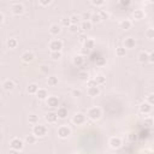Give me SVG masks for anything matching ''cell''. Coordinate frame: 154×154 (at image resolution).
Masks as SVG:
<instances>
[{
    "label": "cell",
    "mask_w": 154,
    "mask_h": 154,
    "mask_svg": "<svg viewBox=\"0 0 154 154\" xmlns=\"http://www.w3.org/2000/svg\"><path fill=\"white\" fill-rule=\"evenodd\" d=\"M1 87L4 90L6 91H13L14 88H16V83L12 81V79H5L2 83H1Z\"/></svg>",
    "instance_id": "obj_13"
},
{
    "label": "cell",
    "mask_w": 154,
    "mask_h": 154,
    "mask_svg": "<svg viewBox=\"0 0 154 154\" xmlns=\"http://www.w3.org/2000/svg\"><path fill=\"white\" fill-rule=\"evenodd\" d=\"M85 116H87V118L90 119L91 122H97V120L101 119V117H102V109H101V107H99V106H93V107L88 108Z\"/></svg>",
    "instance_id": "obj_1"
},
{
    "label": "cell",
    "mask_w": 154,
    "mask_h": 154,
    "mask_svg": "<svg viewBox=\"0 0 154 154\" xmlns=\"http://www.w3.org/2000/svg\"><path fill=\"white\" fill-rule=\"evenodd\" d=\"M70 20H71V24H79L81 17L78 14H72V16H70Z\"/></svg>",
    "instance_id": "obj_40"
},
{
    "label": "cell",
    "mask_w": 154,
    "mask_h": 154,
    "mask_svg": "<svg viewBox=\"0 0 154 154\" xmlns=\"http://www.w3.org/2000/svg\"><path fill=\"white\" fill-rule=\"evenodd\" d=\"M83 45V48H84V52H89V51H91L94 47H95V41H94V38H90V37H87L85 38V41L82 43Z\"/></svg>",
    "instance_id": "obj_15"
},
{
    "label": "cell",
    "mask_w": 154,
    "mask_h": 154,
    "mask_svg": "<svg viewBox=\"0 0 154 154\" xmlns=\"http://www.w3.org/2000/svg\"><path fill=\"white\" fill-rule=\"evenodd\" d=\"M71 122H72V124H75V125H77V126H82V125H84L85 122H87V116H85V113H83V112H77V113H75V114L72 116Z\"/></svg>",
    "instance_id": "obj_5"
},
{
    "label": "cell",
    "mask_w": 154,
    "mask_h": 154,
    "mask_svg": "<svg viewBox=\"0 0 154 154\" xmlns=\"http://www.w3.org/2000/svg\"><path fill=\"white\" fill-rule=\"evenodd\" d=\"M96 84H95V82H94V79L93 78H89L88 81H87V87L89 88V87H95Z\"/></svg>",
    "instance_id": "obj_49"
},
{
    "label": "cell",
    "mask_w": 154,
    "mask_h": 154,
    "mask_svg": "<svg viewBox=\"0 0 154 154\" xmlns=\"http://www.w3.org/2000/svg\"><path fill=\"white\" fill-rule=\"evenodd\" d=\"M67 30H69L71 34H77V32L79 31V26H78V24H71V25L67 28Z\"/></svg>",
    "instance_id": "obj_39"
},
{
    "label": "cell",
    "mask_w": 154,
    "mask_h": 154,
    "mask_svg": "<svg viewBox=\"0 0 154 154\" xmlns=\"http://www.w3.org/2000/svg\"><path fill=\"white\" fill-rule=\"evenodd\" d=\"M70 154H81L79 152H72V153H70Z\"/></svg>",
    "instance_id": "obj_53"
},
{
    "label": "cell",
    "mask_w": 154,
    "mask_h": 154,
    "mask_svg": "<svg viewBox=\"0 0 154 154\" xmlns=\"http://www.w3.org/2000/svg\"><path fill=\"white\" fill-rule=\"evenodd\" d=\"M38 72H40L41 75H48V72H49L48 65H45V64L40 65V66H38Z\"/></svg>",
    "instance_id": "obj_37"
},
{
    "label": "cell",
    "mask_w": 154,
    "mask_h": 154,
    "mask_svg": "<svg viewBox=\"0 0 154 154\" xmlns=\"http://www.w3.org/2000/svg\"><path fill=\"white\" fill-rule=\"evenodd\" d=\"M48 48H49L51 52H61L63 48H64V43L59 38H53L48 43Z\"/></svg>",
    "instance_id": "obj_6"
},
{
    "label": "cell",
    "mask_w": 154,
    "mask_h": 154,
    "mask_svg": "<svg viewBox=\"0 0 154 154\" xmlns=\"http://www.w3.org/2000/svg\"><path fill=\"white\" fill-rule=\"evenodd\" d=\"M47 128H46V125H43V124H35V125H32V130H31V134L36 137V138H43L46 135H47Z\"/></svg>",
    "instance_id": "obj_2"
},
{
    "label": "cell",
    "mask_w": 154,
    "mask_h": 154,
    "mask_svg": "<svg viewBox=\"0 0 154 154\" xmlns=\"http://www.w3.org/2000/svg\"><path fill=\"white\" fill-rule=\"evenodd\" d=\"M144 35H146V37H147L148 40H153V38H154V28L149 26V28L146 30Z\"/></svg>",
    "instance_id": "obj_36"
},
{
    "label": "cell",
    "mask_w": 154,
    "mask_h": 154,
    "mask_svg": "<svg viewBox=\"0 0 154 154\" xmlns=\"http://www.w3.org/2000/svg\"><path fill=\"white\" fill-rule=\"evenodd\" d=\"M144 17H146V12L143 10H141V8H137V10H135L132 12V18L135 20H138L140 22V20L144 19Z\"/></svg>",
    "instance_id": "obj_21"
},
{
    "label": "cell",
    "mask_w": 154,
    "mask_h": 154,
    "mask_svg": "<svg viewBox=\"0 0 154 154\" xmlns=\"http://www.w3.org/2000/svg\"><path fill=\"white\" fill-rule=\"evenodd\" d=\"M119 5L123 6V7H128V6L131 5V1H130V0H120V1H119Z\"/></svg>",
    "instance_id": "obj_47"
},
{
    "label": "cell",
    "mask_w": 154,
    "mask_h": 154,
    "mask_svg": "<svg viewBox=\"0 0 154 154\" xmlns=\"http://www.w3.org/2000/svg\"><path fill=\"white\" fill-rule=\"evenodd\" d=\"M90 4L94 7H102L106 5V1L105 0H90Z\"/></svg>",
    "instance_id": "obj_35"
},
{
    "label": "cell",
    "mask_w": 154,
    "mask_h": 154,
    "mask_svg": "<svg viewBox=\"0 0 154 154\" xmlns=\"http://www.w3.org/2000/svg\"><path fill=\"white\" fill-rule=\"evenodd\" d=\"M148 154H153V152H152V150H149V152H148Z\"/></svg>",
    "instance_id": "obj_54"
},
{
    "label": "cell",
    "mask_w": 154,
    "mask_h": 154,
    "mask_svg": "<svg viewBox=\"0 0 154 154\" xmlns=\"http://www.w3.org/2000/svg\"><path fill=\"white\" fill-rule=\"evenodd\" d=\"M123 47L126 49V51H131L134 48H136V40L134 37H125L124 41H123Z\"/></svg>",
    "instance_id": "obj_10"
},
{
    "label": "cell",
    "mask_w": 154,
    "mask_h": 154,
    "mask_svg": "<svg viewBox=\"0 0 154 154\" xmlns=\"http://www.w3.org/2000/svg\"><path fill=\"white\" fill-rule=\"evenodd\" d=\"M84 61H85V58H84L83 54H76V55L72 58V64H73L75 66H77V67L82 66V65L84 64Z\"/></svg>",
    "instance_id": "obj_17"
},
{
    "label": "cell",
    "mask_w": 154,
    "mask_h": 154,
    "mask_svg": "<svg viewBox=\"0 0 154 154\" xmlns=\"http://www.w3.org/2000/svg\"><path fill=\"white\" fill-rule=\"evenodd\" d=\"M87 94H88V96H90V97H96V96H99V95L101 94L100 87L95 85V87H89V88H87Z\"/></svg>",
    "instance_id": "obj_16"
},
{
    "label": "cell",
    "mask_w": 154,
    "mask_h": 154,
    "mask_svg": "<svg viewBox=\"0 0 154 154\" xmlns=\"http://www.w3.org/2000/svg\"><path fill=\"white\" fill-rule=\"evenodd\" d=\"M97 13H99V16H100V18H101L102 20H107V19L109 18V13H108L107 11H105V10H100Z\"/></svg>",
    "instance_id": "obj_38"
},
{
    "label": "cell",
    "mask_w": 154,
    "mask_h": 154,
    "mask_svg": "<svg viewBox=\"0 0 154 154\" xmlns=\"http://www.w3.org/2000/svg\"><path fill=\"white\" fill-rule=\"evenodd\" d=\"M101 22H102V19L100 18V16H99L97 12L91 13V17H90V23L91 24H100Z\"/></svg>",
    "instance_id": "obj_29"
},
{
    "label": "cell",
    "mask_w": 154,
    "mask_h": 154,
    "mask_svg": "<svg viewBox=\"0 0 154 154\" xmlns=\"http://www.w3.org/2000/svg\"><path fill=\"white\" fill-rule=\"evenodd\" d=\"M78 26H79V30H82V31L87 32V31L91 30L93 24L90 23V20H81V23L78 24Z\"/></svg>",
    "instance_id": "obj_22"
},
{
    "label": "cell",
    "mask_w": 154,
    "mask_h": 154,
    "mask_svg": "<svg viewBox=\"0 0 154 154\" xmlns=\"http://www.w3.org/2000/svg\"><path fill=\"white\" fill-rule=\"evenodd\" d=\"M46 105L51 108H55L59 106V97L57 95H49L46 99Z\"/></svg>",
    "instance_id": "obj_12"
},
{
    "label": "cell",
    "mask_w": 154,
    "mask_h": 154,
    "mask_svg": "<svg viewBox=\"0 0 154 154\" xmlns=\"http://www.w3.org/2000/svg\"><path fill=\"white\" fill-rule=\"evenodd\" d=\"M148 58H149V52L147 51H141L137 55V60L141 63V64H146L148 63Z\"/></svg>",
    "instance_id": "obj_24"
},
{
    "label": "cell",
    "mask_w": 154,
    "mask_h": 154,
    "mask_svg": "<svg viewBox=\"0 0 154 154\" xmlns=\"http://www.w3.org/2000/svg\"><path fill=\"white\" fill-rule=\"evenodd\" d=\"M148 63L153 64L154 63V53L153 52H149V58H148Z\"/></svg>",
    "instance_id": "obj_50"
},
{
    "label": "cell",
    "mask_w": 154,
    "mask_h": 154,
    "mask_svg": "<svg viewBox=\"0 0 154 154\" xmlns=\"http://www.w3.org/2000/svg\"><path fill=\"white\" fill-rule=\"evenodd\" d=\"M36 141H37V138H36L32 134L26 135V136H25V138H24V143H25V144H35V143H36Z\"/></svg>",
    "instance_id": "obj_31"
},
{
    "label": "cell",
    "mask_w": 154,
    "mask_h": 154,
    "mask_svg": "<svg viewBox=\"0 0 154 154\" xmlns=\"http://www.w3.org/2000/svg\"><path fill=\"white\" fill-rule=\"evenodd\" d=\"M71 96H73V97H79V96H82V90H81V89H72V90H71Z\"/></svg>",
    "instance_id": "obj_44"
},
{
    "label": "cell",
    "mask_w": 154,
    "mask_h": 154,
    "mask_svg": "<svg viewBox=\"0 0 154 154\" xmlns=\"http://www.w3.org/2000/svg\"><path fill=\"white\" fill-rule=\"evenodd\" d=\"M108 146H109V148L113 149V150H117V149L122 148V146H123V140H122V137H119V136H112V137H109V140H108Z\"/></svg>",
    "instance_id": "obj_8"
},
{
    "label": "cell",
    "mask_w": 154,
    "mask_h": 154,
    "mask_svg": "<svg viewBox=\"0 0 154 154\" xmlns=\"http://www.w3.org/2000/svg\"><path fill=\"white\" fill-rule=\"evenodd\" d=\"M4 19H5V17H4V14L0 12V24H2V23H4Z\"/></svg>",
    "instance_id": "obj_51"
},
{
    "label": "cell",
    "mask_w": 154,
    "mask_h": 154,
    "mask_svg": "<svg viewBox=\"0 0 154 154\" xmlns=\"http://www.w3.org/2000/svg\"><path fill=\"white\" fill-rule=\"evenodd\" d=\"M118 26L120 30H124V31H128L132 28V22L130 19H122L119 23H118Z\"/></svg>",
    "instance_id": "obj_14"
},
{
    "label": "cell",
    "mask_w": 154,
    "mask_h": 154,
    "mask_svg": "<svg viewBox=\"0 0 154 154\" xmlns=\"http://www.w3.org/2000/svg\"><path fill=\"white\" fill-rule=\"evenodd\" d=\"M48 30H49V34L52 36H57V35H59L61 32V26H60V24L53 23V24H51V26H49Z\"/></svg>",
    "instance_id": "obj_19"
},
{
    "label": "cell",
    "mask_w": 154,
    "mask_h": 154,
    "mask_svg": "<svg viewBox=\"0 0 154 154\" xmlns=\"http://www.w3.org/2000/svg\"><path fill=\"white\" fill-rule=\"evenodd\" d=\"M52 2H53L52 0H40V1H38V5L42 6V7H47V6H49Z\"/></svg>",
    "instance_id": "obj_45"
},
{
    "label": "cell",
    "mask_w": 154,
    "mask_h": 154,
    "mask_svg": "<svg viewBox=\"0 0 154 154\" xmlns=\"http://www.w3.org/2000/svg\"><path fill=\"white\" fill-rule=\"evenodd\" d=\"M79 78L82 79V81H88L89 79V73L87 72V71H83V72H79Z\"/></svg>",
    "instance_id": "obj_46"
},
{
    "label": "cell",
    "mask_w": 154,
    "mask_h": 154,
    "mask_svg": "<svg viewBox=\"0 0 154 154\" xmlns=\"http://www.w3.org/2000/svg\"><path fill=\"white\" fill-rule=\"evenodd\" d=\"M35 53L34 52H31V51H25V52H23V54L20 55V60L24 63V64H30V63H32L34 60H35Z\"/></svg>",
    "instance_id": "obj_9"
},
{
    "label": "cell",
    "mask_w": 154,
    "mask_h": 154,
    "mask_svg": "<svg viewBox=\"0 0 154 154\" xmlns=\"http://www.w3.org/2000/svg\"><path fill=\"white\" fill-rule=\"evenodd\" d=\"M10 10H11V13L13 16H22L25 11L24 5L22 2H12L10 6Z\"/></svg>",
    "instance_id": "obj_7"
},
{
    "label": "cell",
    "mask_w": 154,
    "mask_h": 154,
    "mask_svg": "<svg viewBox=\"0 0 154 154\" xmlns=\"http://www.w3.org/2000/svg\"><path fill=\"white\" fill-rule=\"evenodd\" d=\"M35 95H36V97H37L38 100H41V101H46V99L49 96L47 89H45V88H38V90H37V93H36Z\"/></svg>",
    "instance_id": "obj_23"
},
{
    "label": "cell",
    "mask_w": 154,
    "mask_h": 154,
    "mask_svg": "<svg viewBox=\"0 0 154 154\" xmlns=\"http://www.w3.org/2000/svg\"><path fill=\"white\" fill-rule=\"evenodd\" d=\"M37 90H38V84L37 83L32 82V83H29L28 87H26V93L29 95H35L37 93Z\"/></svg>",
    "instance_id": "obj_25"
},
{
    "label": "cell",
    "mask_w": 154,
    "mask_h": 154,
    "mask_svg": "<svg viewBox=\"0 0 154 154\" xmlns=\"http://www.w3.org/2000/svg\"><path fill=\"white\" fill-rule=\"evenodd\" d=\"M45 120H46L48 124H54V123H57V120H58V116H57L55 112L51 111V112L46 113V116H45Z\"/></svg>",
    "instance_id": "obj_18"
},
{
    "label": "cell",
    "mask_w": 154,
    "mask_h": 154,
    "mask_svg": "<svg viewBox=\"0 0 154 154\" xmlns=\"http://www.w3.org/2000/svg\"><path fill=\"white\" fill-rule=\"evenodd\" d=\"M17 46H18V40H17V38H14V37L7 38V41H6V47H7L8 49H16Z\"/></svg>",
    "instance_id": "obj_26"
},
{
    "label": "cell",
    "mask_w": 154,
    "mask_h": 154,
    "mask_svg": "<svg viewBox=\"0 0 154 154\" xmlns=\"http://www.w3.org/2000/svg\"><path fill=\"white\" fill-rule=\"evenodd\" d=\"M61 57H63V52H51L49 53V58L52 60H59V59H61Z\"/></svg>",
    "instance_id": "obj_34"
},
{
    "label": "cell",
    "mask_w": 154,
    "mask_h": 154,
    "mask_svg": "<svg viewBox=\"0 0 154 154\" xmlns=\"http://www.w3.org/2000/svg\"><path fill=\"white\" fill-rule=\"evenodd\" d=\"M114 53H116V55H117V57L122 58V57H124V55L126 54V49H125V48H124L123 46H118V47L116 48Z\"/></svg>",
    "instance_id": "obj_32"
},
{
    "label": "cell",
    "mask_w": 154,
    "mask_h": 154,
    "mask_svg": "<svg viewBox=\"0 0 154 154\" xmlns=\"http://www.w3.org/2000/svg\"><path fill=\"white\" fill-rule=\"evenodd\" d=\"M138 111H140V113L147 116V114H150V113H152V111H153V106L149 105L148 102L143 101L142 103H140V106H138Z\"/></svg>",
    "instance_id": "obj_11"
},
{
    "label": "cell",
    "mask_w": 154,
    "mask_h": 154,
    "mask_svg": "<svg viewBox=\"0 0 154 154\" xmlns=\"http://www.w3.org/2000/svg\"><path fill=\"white\" fill-rule=\"evenodd\" d=\"M144 101H146V102H148L149 105H152V106H153V105H154V94H153V93H150V94H148Z\"/></svg>",
    "instance_id": "obj_41"
},
{
    "label": "cell",
    "mask_w": 154,
    "mask_h": 154,
    "mask_svg": "<svg viewBox=\"0 0 154 154\" xmlns=\"http://www.w3.org/2000/svg\"><path fill=\"white\" fill-rule=\"evenodd\" d=\"M71 25V20H70V17H61L60 19V26H64V28H69Z\"/></svg>",
    "instance_id": "obj_33"
},
{
    "label": "cell",
    "mask_w": 154,
    "mask_h": 154,
    "mask_svg": "<svg viewBox=\"0 0 154 154\" xmlns=\"http://www.w3.org/2000/svg\"><path fill=\"white\" fill-rule=\"evenodd\" d=\"M8 154H19V152H17V150H13V149H10Z\"/></svg>",
    "instance_id": "obj_52"
},
{
    "label": "cell",
    "mask_w": 154,
    "mask_h": 154,
    "mask_svg": "<svg viewBox=\"0 0 154 154\" xmlns=\"http://www.w3.org/2000/svg\"><path fill=\"white\" fill-rule=\"evenodd\" d=\"M24 144H25V143H24V141H23L20 137H12V138L10 140V149L20 152V150H23Z\"/></svg>",
    "instance_id": "obj_4"
},
{
    "label": "cell",
    "mask_w": 154,
    "mask_h": 154,
    "mask_svg": "<svg viewBox=\"0 0 154 154\" xmlns=\"http://www.w3.org/2000/svg\"><path fill=\"white\" fill-rule=\"evenodd\" d=\"M55 113H57V116H58V119H61V120L66 119L67 116H69V111H67L66 107H58V109H57Z\"/></svg>",
    "instance_id": "obj_20"
},
{
    "label": "cell",
    "mask_w": 154,
    "mask_h": 154,
    "mask_svg": "<svg viewBox=\"0 0 154 154\" xmlns=\"http://www.w3.org/2000/svg\"><path fill=\"white\" fill-rule=\"evenodd\" d=\"M79 17H81V19H82V20H90L91 13H90V12H88V11H85V12H83V13H82V16H79Z\"/></svg>",
    "instance_id": "obj_42"
},
{
    "label": "cell",
    "mask_w": 154,
    "mask_h": 154,
    "mask_svg": "<svg viewBox=\"0 0 154 154\" xmlns=\"http://www.w3.org/2000/svg\"><path fill=\"white\" fill-rule=\"evenodd\" d=\"M28 123L31 124V125H35V124H38V116L35 114V113H31L28 116Z\"/></svg>",
    "instance_id": "obj_30"
},
{
    "label": "cell",
    "mask_w": 154,
    "mask_h": 154,
    "mask_svg": "<svg viewBox=\"0 0 154 154\" xmlns=\"http://www.w3.org/2000/svg\"><path fill=\"white\" fill-rule=\"evenodd\" d=\"M144 125H147V126H152L153 125V119L149 117V118H146L144 119Z\"/></svg>",
    "instance_id": "obj_48"
},
{
    "label": "cell",
    "mask_w": 154,
    "mask_h": 154,
    "mask_svg": "<svg viewBox=\"0 0 154 154\" xmlns=\"http://www.w3.org/2000/svg\"><path fill=\"white\" fill-rule=\"evenodd\" d=\"M71 134H72V130H71V128H70L69 125H66V124H63V125H60V126L57 129V135H58V137L61 138V140L69 138V137L71 136Z\"/></svg>",
    "instance_id": "obj_3"
},
{
    "label": "cell",
    "mask_w": 154,
    "mask_h": 154,
    "mask_svg": "<svg viewBox=\"0 0 154 154\" xmlns=\"http://www.w3.org/2000/svg\"><path fill=\"white\" fill-rule=\"evenodd\" d=\"M95 63H96V65H97V66H103V65H106V58H102V57L96 58Z\"/></svg>",
    "instance_id": "obj_43"
},
{
    "label": "cell",
    "mask_w": 154,
    "mask_h": 154,
    "mask_svg": "<svg viewBox=\"0 0 154 154\" xmlns=\"http://www.w3.org/2000/svg\"><path fill=\"white\" fill-rule=\"evenodd\" d=\"M93 79H94V82H95V84L97 87H101V85H103L106 83V77L103 75H96Z\"/></svg>",
    "instance_id": "obj_27"
},
{
    "label": "cell",
    "mask_w": 154,
    "mask_h": 154,
    "mask_svg": "<svg viewBox=\"0 0 154 154\" xmlns=\"http://www.w3.org/2000/svg\"><path fill=\"white\" fill-rule=\"evenodd\" d=\"M47 84L49 87H57L59 84V78L57 76H49L47 78Z\"/></svg>",
    "instance_id": "obj_28"
}]
</instances>
